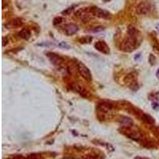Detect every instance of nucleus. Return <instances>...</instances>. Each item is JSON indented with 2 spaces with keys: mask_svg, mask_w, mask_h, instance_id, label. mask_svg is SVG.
<instances>
[{
  "mask_svg": "<svg viewBox=\"0 0 159 159\" xmlns=\"http://www.w3.org/2000/svg\"><path fill=\"white\" fill-rule=\"evenodd\" d=\"M136 42H137L136 36L128 35V37L125 38L120 45V49L127 53L132 52L136 47Z\"/></svg>",
  "mask_w": 159,
  "mask_h": 159,
  "instance_id": "f257e3e1",
  "label": "nucleus"
},
{
  "mask_svg": "<svg viewBox=\"0 0 159 159\" xmlns=\"http://www.w3.org/2000/svg\"><path fill=\"white\" fill-rule=\"evenodd\" d=\"M131 127H122L120 129V131L122 134L125 135L128 138H130L131 139L135 140V141H139L141 139V135L138 132H137L136 130H132Z\"/></svg>",
  "mask_w": 159,
  "mask_h": 159,
  "instance_id": "f03ea898",
  "label": "nucleus"
},
{
  "mask_svg": "<svg viewBox=\"0 0 159 159\" xmlns=\"http://www.w3.org/2000/svg\"><path fill=\"white\" fill-rule=\"evenodd\" d=\"M77 69L80 75L83 77L84 80L88 81H90L92 80V75H91L90 70L88 69V67L86 66L82 62H79L77 64Z\"/></svg>",
  "mask_w": 159,
  "mask_h": 159,
  "instance_id": "7ed1b4c3",
  "label": "nucleus"
},
{
  "mask_svg": "<svg viewBox=\"0 0 159 159\" xmlns=\"http://www.w3.org/2000/svg\"><path fill=\"white\" fill-rule=\"evenodd\" d=\"M91 12L95 17L100 18H103V19H108L111 18V14L107 10L100 9L99 7H92L91 8Z\"/></svg>",
  "mask_w": 159,
  "mask_h": 159,
  "instance_id": "20e7f679",
  "label": "nucleus"
},
{
  "mask_svg": "<svg viewBox=\"0 0 159 159\" xmlns=\"http://www.w3.org/2000/svg\"><path fill=\"white\" fill-rule=\"evenodd\" d=\"M152 10L151 5L146 2H142L137 6L136 12L139 15H147Z\"/></svg>",
  "mask_w": 159,
  "mask_h": 159,
  "instance_id": "39448f33",
  "label": "nucleus"
},
{
  "mask_svg": "<svg viewBox=\"0 0 159 159\" xmlns=\"http://www.w3.org/2000/svg\"><path fill=\"white\" fill-rule=\"evenodd\" d=\"M75 16L79 19L82 21H87L92 18L93 15L91 12V10H87V9H80L75 13Z\"/></svg>",
  "mask_w": 159,
  "mask_h": 159,
  "instance_id": "423d86ee",
  "label": "nucleus"
},
{
  "mask_svg": "<svg viewBox=\"0 0 159 159\" xmlns=\"http://www.w3.org/2000/svg\"><path fill=\"white\" fill-rule=\"evenodd\" d=\"M47 56L49 59V61L56 66H60L64 62V59L61 56H59L58 54L54 53H48Z\"/></svg>",
  "mask_w": 159,
  "mask_h": 159,
  "instance_id": "0eeeda50",
  "label": "nucleus"
},
{
  "mask_svg": "<svg viewBox=\"0 0 159 159\" xmlns=\"http://www.w3.org/2000/svg\"><path fill=\"white\" fill-rule=\"evenodd\" d=\"M95 49H97L98 51H100V53L103 54H108L110 53V49H109V46H108L107 43L103 41H98V42H95Z\"/></svg>",
  "mask_w": 159,
  "mask_h": 159,
  "instance_id": "6e6552de",
  "label": "nucleus"
},
{
  "mask_svg": "<svg viewBox=\"0 0 159 159\" xmlns=\"http://www.w3.org/2000/svg\"><path fill=\"white\" fill-rule=\"evenodd\" d=\"M64 33L66 34L67 35L69 36H71V35H73L76 34V32L78 31V26L75 24H67L64 26Z\"/></svg>",
  "mask_w": 159,
  "mask_h": 159,
  "instance_id": "1a4fd4ad",
  "label": "nucleus"
},
{
  "mask_svg": "<svg viewBox=\"0 0 159 159\" xmlns=\"http://www.w3.org/2000/svg\"><path fill=\"white\" fill-rule=\"evenodd\" d=\"M136 78L137 76L136 74L134 73H130L125 77V83L129 85H133V84H136Z\"/></svg>",
  "mask_w": 159,
  "mask_h": 159,
  "instance_id": "9d476101",
  "label": "nucleus"
},
{
  "mask_svg": "<svg viewBox=\"0 0 159 159\" xmlns=\"http://www.w3.org/2000/svg\"><path fill=\"white\" fill-rule=\"evenodd\" d=\"M98 108L101 112L107 113L111 110L112 104H111L110 103H108V102H102L98 105Z\"/></svg>",
  "mask_w": 159,
  "mask_h": 159,
  "instance_id": "9b49d317",
  "label": "nucleus"
},
{
  "mask_svg": "<svg viewBox=\"0 0 159 159\" xmlns=\"http://www.w3.org/2000/svg\"><path fill=\"white\" fill-rule=\"evenodd\" d=\"M22 26V20L19 19V18H15V19L11 20L10 22H8V24L7 25V26L10 29H12V28H18V27H21Z\"/></svg>",
  "mask_w": 159,
  "mask_h": 159,
  "instance_id": "f8f14e48",
  "label": "nucleus"
},
{
  "mask_svg": "<svg viewBox=\"0 0 159 159\" xmlns=\"http://www.w3.org/2000/svg\"><path fill=\"white\" fill-rule=\"evenodd\" d=\"M120 123L123 126V127H132L134 124L133 120L130 118L127 117H122L120 119Z\"/></svg>",
  "mask_w": 159,
  "mask_h": 159,
  "instance_id": "ddd939ff",
  "label": "nucleus"
},
{
  "mask_svg": "<svg viewBox=\"0 0 159 159\" xmlns=\"http://www.w3.org/2000/svg\"><path fill=\"white\" fill-rule=\"evenodd\" d=\"M18 35L22 38H23V39L28 40L30 37V36H31V34H30V31H29V29H23L18 33Z\"/></svg>",
  "mask_w": 159,
  "mask_h": 159,
  "instance_id": "4468645a",
  "label": "nucleus"
},
{
  "mask_svg": "<svg viewBox=\"0 0 159 159\" xmlns=\"http://www.w3.org/2000/svg\"><path fill=\"white\" fill-rule=\"evenodd\" d=\"M142 119L145 122H147L148 124H154V119L149 115H147V114H142Z\"/></svg>",
  "mask_w": 159,
  "mask_h": 159,
  "instance_id": "2eb2a0df",
  "label": "nucleus"
},
{
  "mask_svg": "<svg viewBox=\"0 0 159 159\" xmlns=\"http://www.w3.org/2000/svg\"><path fill=\"white\" fill-rule=\"evenodd\" d=\"M74 88H75L76 92H78L79 93H81V95H84V96H85V95L87 94V92H86L81 86L78 85V84H75V85H74Z\"/></svg>",
  "mask_w": 159,
  "mask_h": 159,
  "instance_id": "dca6fc26",
  "label": "nucleus"
},
{
  "mask_svg": "<svg viewBox=\"0 0 159 159\" xmlns=\"http://www.w3.org/2000/svg\"><path fill=\"white\" fill-rule=\"evenodd\" d=\"M27 159H42V156L39 154H31L28 155Z\"/></svg>",
  "mask_w": 159,
  "mask_h": 159,
  "instance_id": "f3484780",
  "label": "nucleus"
},
{
  "mask_svg": "<svg viewBox=\"0 0 159 159\" xmlns=\"http://www.w3.org/2000/svg\"><path fill=\"white\" fill-rule=\"evenodd\" d=\"M62 21H63V18L61 17H57V18H55L53 19V24L54 25H59L60 23H61L62 22Z\"/></svg>",
  "mask_w": 159,
  "mask_h": 159,
  "instance_id": "a211bd4d",
  "label": "nucleus"
},
{
  "mask_svg": "<svg viewBox=\"0 0 159 159\" xmlns=\"http://www.w3.org/2000/svg\"><path fill=\"white\" fill-rule=\"evenodd\" d=\"M82 159H97V157H95V155L89 154V155H86V156H84Z\"/></svg>",
  "mask_w": 159,
  "mask_h": 159,
  "instance_id": "6ab92c4d",
  "label": "nucleus"
},
{
  "mask_svg": "<svg viewBox=\"0 0 159 159\" xmlns=\"http://www.w3.org/2000/svg\"><path fill=\"white\" fill-rule=\"evenodd\" d=\"M10 159H27V158H25V157H23L22 155H16V156L10 158Z\"/></svg>",
  "mask_w": 159,
  "mask_h": 159,
  "instance_id": "aec40b11",
  "label": "nucleus"
},
{
  "mask_svg": "<svg viewBox=\"0 0 159 159\" xmlns=\"http://www.w3.org/2000/svg\"><path fill=\"white\" fill-rule=\"evenodd\" d=\"M72 10H73V7L69 8V9H67L65 11H63V12H62V14H64V15H65V14H69V13L72 12Z\"/></svg>",
  "mask_w": 159,
  "mask_h": 159,
  "instance_id": "412c9836",
  "label": "nucleus"
},
{
  "mask_svg": "<svg viewBox=\"0 0 159 159\" xmlns=\"http://www.w3.org/2000/svg\"><path fill=\"white\" fill-rule=\"evenodd\" d=\"M8 43V40L7 38H6V37H3V46H5Z\"/></svg>",
  "mask_w": 159,
  "mask_h": 159,
  "instance_id": "4be33fe9",
  "label": "nucleus"
},
{
  "mask_svg": "<svg viewBox=\"0 0 159 159\" xmlns=\"http://www.w3.org/2000/svg\"><path fill=\"white\" fill-rule=\"evenodd\" d=\"M135 159H150V158H142V157L137 156V157H135Z\"/></svg>",
  "mask_w": 159,
  "mask_h": 159,
  "instance_id": "5701e85b",
  "label": "nucleus"
},
{
  "mask_svg": "<svg viewBox=\"0 0 159 159\" xmlns=\"http://www.w3.org/2000/svg\"><path fill=\"white\" fill-rule=\"evenodd\" d=\"M158 103H155L153 104V108H154V109H158Z\"/></svg>",
  "mask_w": 159,
  "mask_h": 159,
  "instance_id": "b1692460",
  "label": "nucleus"
},
{
  "mask_svg": "<svg viewBox=\"0 0 159 159\" xmlns=\"http://www.w3.org/2000/svg\"><path fill=\"white\" fill-rule=\"evenodd\" d=\"M157 76H158V77H159V69L158 70V72H157Z\"/></svg>",
  "mask_w": 159,
  "mask_h": 159,
  "instance_id": "393cba45",
  "label": "nucleus"
}]
</instances>
